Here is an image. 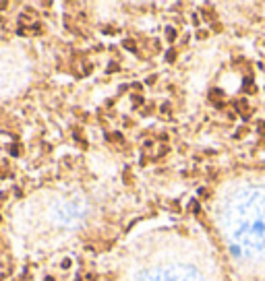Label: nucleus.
I'll list each match as a JSON object with an SVG mask.
<instances>
[{
	"mask_svg": "<svg viewBox=\"0 0 265 281\" xmlns=\"http://www.w3.org/2000/svg\"><path fill=\"white\" fill-rule=\"evenodd\" d=\"M166 58H168V62H174V58H176V52H174V50H170V52L166 54Z\"/></svg>",
	"mask_w": 265,
	"mask_h": 281,
	"instance_id": "obj_2",
	"label": "nucleus"
},
{
	"mask_svg": "<svg viewBox=\"0 0 265 281\" xmlns=\"http://www.w3.org/2000/svg\"><path fill=\"white\" fill-rule=\"evenodd\" d=\"M93 279H95V275H91V273L87 275V277H85V281H93Z\"/></svg>",
	"mask_w": 265,
	"mask_h": 281,
	"instance_id": "obj_8",
	"label": "nucleus"
},
{
	"mask_svg": "<svg viewBox=\"0 0 265 281\" xmlns=\"http://www.w3.org/2000/svg\"><path fill=\"white\" fill-rule=\"evenodd\" d=\"M220 95H222V91H220V89H213V91H211V99H213V101H216V99H217V97H220Z\"/></svg>",
	"mask_w": 265,
	"mask_h": 281,
	"instance_id": "obj_3",
	"label": "nucleus"
},
{
	"mask_svg": "<svg viewBox=\"0 0 265 281\" xmlns=\"http://www.w3.org/2000/svg\"><path fill=\"white\" fill-rule=\"evenodd\" d=\"M203 17H205V19H213V13H211L209 8H205V10H203Z\"/></svg>",
	"mask_w": 265,
	"mask_h": 281,
	"instance_id": "obj_5",
	"label": "nucleus"
},
{
	"mask_svg": "<svg viewBox=\"0 0 265 281\" xmlns=\"http://www.w3.org/2000/svg\"><path fill=\"white\" fill-rule=\"evenodd\" d=\"M6 6H8L6 2H0V8H6Z\"/></svg>",
	"mask_w": 265,
	"mask_h": 281,
	"instance_id": "obj_9",
	"label": "nucleus"
},
{
	"mask_svg": "<svg viewBox=\"0 0 265 281\" xmlns=\"http://www.w3.org/2000/svg\"><path fill=\"white\" fill-rule=\"evenodd\" d=\"M31 31H33V33H42V25H40V23L31 25Z\"/></svg>",
	"mask_w": 265,
	"mask_h": 281,
	"instance_id": "obj_4",
	"label": "nucleus"
},
{
	"mask_svg": "<svg viewBox=\"0 0 265 281\" xmlns=\"http://www.w3.org/2000/svg\"><path fill=\"white\" fill-rule=\"evenodd\" d=\"M259 134H265V122H259Z\"/></svg>",
	"mask_w": 265,
	"mask_h": 281,
	"instance_id": "obj_6",
	"label": "nucleus"
},
{
	"mask_svg": "<svg viewBox=\"0 0 265 281\" xmlns=\"http://www.w3.org/2000/svg\"><path fill=\"white\" fill-rule=\"evenodd\" d=\"M124 48L135 52V50H137V43H135V39H124Z\"/></svg>",
	"mask_w": 265,
	"mask_h": 281,
	"instance_id": "obj_1",
	"label": "nucleus"
},
{
	"mask_svg": "<svg viewBox=\"0 0 265 281\" xmlns=\"http://www.w3.org/2000/svg\"><path fill=\"white\" fill-rule=\"evenodd\" d=\"M176 37V31L174 29H168V39H174Z\"/></svg>",
	"mask_w": 265,
	"mask_h": 281,
	"instance_id": "obj_7",
	"label": "nucleus"
}]
</instances>
